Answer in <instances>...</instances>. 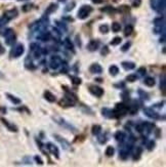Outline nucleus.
<instances>
[{"label": "nucleus", "mask_w": 166, "mask_h": 167, "mask_svg": "<svg viewBox=\"0 0 166 167\" xmlns=\"http://www.w3.org/2000/svg\"><path fill=\"white\" fill-rule=\"evenodd\" d=\"M114 87H116V88H124V87H125V83L122 82V83L114 84Z\"/></svg>", "instance_id": "55"}, {"label": "nucleus", "mask_w": 166, "mask_h": 167, "mask_svg": "<svg viewBox=\"0 0 166 167\" xmlns=\"http://www.w3.org/2000/svg\"><path fill=\"white\" fill-rule=\"evenodd\" d=\"M121 66H122V68L124 69V70H126V71H130V70H133L134 68H135V64L133 63V62H122L121 63Z\"/></svg>", "instance_id": "21"}, {"label": "nucleus", "mask_w": 166, "mask_h": 167, "mask_svg": "<svg viewBox=\"0 0 166 167\" xmlns=\"http://www.w3.org/2000/svg\"><path fill=\"white\" fill-rule=\"evenodd\" d=\"M0 121L2 122V124H3L4 126H6V128H7L9 131H11V132H18V126H17V125H14V124H12V123H10V122L6 120L5 118L1 117V118H0Z\"/></svg>", "instance_id": "10"}, {"label": "nucleus", "mask_w": 166, "mask_h": 167, "mask_svg": "<svg viewBox=\"0 0 166 167\" xmlns=\"http://www.w3.org/2000/svg\"><path fill=\"white\" fill-rule=\"evenodd\" d=\"M55 119V121L57 123V124H60V125H62V126H64V127H66V128H69V129H73V131H75V128H74L73 126L71 125V124H69L68 122H66V121L64 120V119H62V118H57V117H55V118H53Z\"/></svg>", "instance_id": "16"}, {"label": "nucleus", "mask_w": 166, "mask_h": 167, "mask_svg": "<svg viewBox=\"0 0 166 167\" xmlns=\"http://www.w3.org/2000/svg\"><path fill=\"white\" fill-rule=\"evenodd\" d=\"M56 8H57V5H56V4H55V3H51V4H49V6L46 8L45 12H44V16H45V17H47L48 14H50V13H52L53 11H55V10H56Z\"/></svg>", "instance_id": "26"}, {"label": "nucleus", "mask_w": 166, "mask_h": 167, "mask_svg": "<svg viewBox=\"0 0 166 167\" xmlns=\"http://www.w3.org/2000/svg\"><path fill=\"white\" fill-rule=\"evenodd\" d=\"M138 73L139 76H145L146 73H147V70H146V68H145V67H140V68H138Z\"/></svg>", "instance_id": "47"}, {"label": "nucleus", "mask_w": 166, "mask_h": 167, "mask_svg": "<svg viewBox=\"0 0 166 167\" xmlns=\"http://www.w3.org/2000/svg\"><path fill=\"white\" fill-rule=\"evenodd\" d=\"M105 154H106V156H107V157H109V158L113 157V156H114V154H115V149H114V147H112V146L107 147Z\"/></svg>", "instance_id": "31"}, {"label": "nucleus", "mask_w": 166, "mask_h": 167, "mask_svg": "<svg viewBox=\"0 0 166 167\" xmlns=\"http://www.w3.org/2000/svg\"><path fill=\"white\" fill-rule=\"evenodd\" d=\"M45 148L48 150V152L51 154V155H53L56 159H60V151H58V148L53 145L52 143H47L45 145Z\"/></svg>", "instance_id": "9"}, {"label": "nucleus", "mask_w": 166, "mask_h": 167, "mask_svg": "<svg viewBox=\"0 0 166 167\" xmlns=\"http://www.w3.org/2000/svg\"><path fill=\"white\" fill-rule=\"evenodd\" d=\"M136 80H138V76L134 74H130L126 77V81H128L130 83H133V82H135Z\"/></svg>", "instance_id": "40"}, {"label": "nucleus", "mask_w": 166, "mask_h": 167, "mask_svg": "<svg viewBox=\"0 0 166 167\" xmlns=\"http://www.w3.org/2000/svg\"><path fill=\"white\" fill-rule=\"evenodd\" d=\"M130 46H131V42H130V41H127L123 46L121 47V51H123V52L127 51L129 48H130Z\"/></svg>", "instance_id": "46"}, {"label": "nucleus", "mask_w": 166, "mask_h": 167, "mask_svg": "<svg viewBox=\"0 0 166 167\" xmlns=\"http://www.w3.org/2000/svg\"><path fill=\"white\" fill-rule=\"evenodd\" d=\"M70 78H71V81H72V83L74 85H80V84L82 83V80H81V78H79V77H77V76H70Z\"/></svg>", "instance_id": "35"}, {"label": "nucleus", "mask_w": 166, "mask_h": 167, "mask_svg": "<svg viewBox=\"0 0 166 167\" xmlns=\"http://www.w3.org/2000/svg\"><path fill=\"white\" fill-rule=\"evenodd\" d=\"M122 99H123V101H129V93H128V91H125V92L122 93Z\"/></svg>", "instance_id": "51"}, {"label": "nucleus", "mask_w": 166, "mask_h": 167, "mask_svg": "<svg viewBox=\"0 0 166 167\" xmlns=\"http://www.w3.org/2000/svg\"><path fill=\"white\" fill-rule=\"evenodd\" d=\"M160 89L162 90L163 95H165V89H166V79H165V74L163 73L162 77H161V81H160Z\"/></svg>", "instance_id": "28"}, {"label": "nucleus", "mask_w": 166, "mask_h": 167, "mask_svg": "<svg viewBox=\"0 0 166 167\" xmlns=\"http://www.w3.org/2000/svg\"><path fill=\"white\" fill-rule=\"evenodd\" d=\"M34 160L36 161V163H37V164H39V165H43V164H44L43 160L40 158V156H37V155H36V156L34 157Z\"/></svg>", "instance_id": "49"}, {"label": "nucleus", "mask_w": 166, "mask_h": 167, "mask_svg": "<svg viewBox=\"0 0 166 167\" xmlns=\"http://www.w3.org/2000/svg\"><path fill=\"white\" fill-rule=\"evenodd\" d=\"M101 11H104V12H108V13H113V12H115L116 9L114 8V7H112V6H106V7H104V8H101Z\"/></svg>", "instance_id": "44"}, {"label": "nucleus", "mask_w": 166, "mask_h": 167, "mask_svg": "<svg viewBox=\"0 0 166 167\" xmlns=\"http://www.w3.org/2000/svg\"><path fill=\"white\" fill-rule=\"evenodd\" d=\"M144 114L149 117V118H151V119H153V120H160L161 119V116L155 112L152 108H144Z\"/></svg>", "instance_id": "8"}, {"label": "nucleus", "mask_w": 166, "mask_h": 167, "mask_svg": "<svg viewBox=\"0 0 166 167\" xmlns=\"http://www.w3.org/2000/svg\"><path fill=\"white\" fill-rule=\"evenodd\" d=\"M138 93L141 100H144V101H148V100H149V94H148L146 91H144L143 89H138Z\"/></svg>", "instance_id": "34"}, {"label": "nucleus", "mask_w": 166, "mask_h": 167, "mask_svg": "<svg viewBox=\"0 0 166 167\" xmlns=\"http://www.w3.org/2000/svg\"><path fill=\"white\" fill-rule=\"evenodd\" d=\"M58 1H60V2H65L66 0H58Z\"/></svg>", "instance_id": "59"}, {"label": "nucleus", "mask_w": 166, "mask_h": 167, "mask_svg": "<svg viewBox=\"0 0 166 167\" xmlns=\"http://www.w3.org/2000/svg\"><path fill=\"white\" fill-rule=\"evenodd\" d=\"M154 25H155V27H160V26H164V18L162 17H160V18H158V19H154Z\"/></svg>", "instance_id": "37"}, {"label": "nucleus", "mask_w": 166, "mask_h": 167, "mask_svg": "<svg viewBox=\"0 0 166 167\" xmlns=\"http://www.w3.org/2000/svg\"><path fill=\"white\" fill-rule=\"evenodd\" d=\"M74 6H75V2H74V1H72V3H70V4H68V5H67L66 10H67V11H69V10H72L74 8Z\"/></svg>", "instance_id": "52"}, {"label": "nucleus", "mask_w": 166, "mask_h": 167, "mask_svg": "<svg viewBox=\"0 0 166 167\" xmlns=\"http://www.w3.org/2000/svg\"><path fill=\"white\" fill-rule=\"evenodd\" d=\"M92 7L90 5H82L80 7V9L78 10V13H77V17L79 19H87V17L91 13Z\"/></svg>", "instance_id": "4"}, {"label": "nucleus", "mask_w": 166, "mask_h": 167, "mask_svg": "<svg viewBox=\"0 0 166 167\" xmlns=\"http://www.w3.org/2000/svg\"><path fill=\"white\" fill-rule=\"evenodd\" d=\"M87 87H88V90H89V92L91 93L92 95H94V96H96V97H101L102 95H104V89L100 87V86H97V85H95V84H88L87 85Z\"/></svg>", "instance_id": "6"}, {"label": "nucleus", "mask_w": 166, "mask_h": 167, "mask_svg": "<svg viewBox=\"0 0 166 167\" xmlns=\"http://www.w3.org/2000/svg\"><path fill=\"white\" fill-rule=\"evenodd\" d=\"M109 73H110L111 76H117L118 75V73H119V68L117 67L116 65H112L109 68Z\"/></svg>", "instance_id": "29"}, {"label": "nucleus", "mask_w": 166, "mask_h": 167, "mask_svg": "<svg viewBox=\"0 0 166 167\" xmlns=\"http://www.w3.org/2000/svg\"><path fill=\"white\" fill-rule=\"evenodd\" d=\"M113 112H114L115 119H120L128 113V106L125 102H117L115 105V108H114Z\"/></svg>", "instance_id": "1"}, {"label": "nucleus", "mask_w": 166, "mask_h": 167, "mask_svg": "<svg viewBox=\"0 0 166 167\" xmlns=\"http://www.w3.org/2000/svg\"><path fill=\"white\" fill-rule=\"evenodd\" d=\"M97 136V141L101 144V145H104V144H106L107 141H108V136H107V133H104V134H99V135H96Z\"/></svg>", "instance_id": "30"}, {"label": "nucleus", "mask_w": 166, "mask_h": 167, "mask_svg": "<svg viewBox=\"0 0 166 167\" xmlns=\"http://www.w3.org/2000/svg\"><path fill=\"white\" fill-rule=\"evenodd\" d=\"M18 10H17V8H12V9L5 11V12H4V14H3V17H5V18L8 19V21H10V19L17 18V17H18Z\"/></svg>", "instance_id": "12"}, {"label": "nucleus", "mask_w": 166, "mask_h": 167, "mask_svg": "<svg viewBox=\"0 0 166 167\" xmlns=\"http://www.w3.org/2000/svg\"><path fill=\"white\" fill-rule=\"evenodd\" d=\"M32 8V4H26L23 6V11H28Z\"/></svg>", "instance_id": "54"}, {"label": "nucleus", "mask_w": 166, "mask_h": 167, "mask_svg": "<svg viewBox=\"0 0 166 167\" xmlns=\"http://www.w3.org/2000/svg\"><path fill=\"white\" fill-rule=\"evenodd\" d=\"M144 84L147 85L148 87H153L156 84V82H155V79L153 77H146L144 79Z\"/></svg>", "instance_id": "24"}, {"label": "nucleus", "mask_w": 166, "mask_h": 167, "mask_svg": "<svg viewBox=\"0 0 166 167\" xmlns=\"http://www.w3.org/2000/svg\"><path fill=\"white\" fill-rule=\"evenodd\" d=\"M77 101H78L77 96H73V95H71V94H67V93H66V95L58 102V106L62 107V108L74 107Z\"/></svg>", "instance_id": "2"}, {"label": "nucleus", "mask_w": 166, "mask_h": 167, "mask_svg": "<svg viewBox=\"0 0 166 167\" xmlns=\"http://www.w3.org/2000/svg\"><path fill=\"white\" fill-rule=\"evenodd\" d=\"M5 95L7 96V99H8L10 102H12L13 105H19L21 102H22V101L18 99V97H17V96H14V95H12V94H10V93H5Z\"/></svg>", "instance_id": "23"}, {"label": "nucleus", "mask_w": 166, "mask_h": 167, "mask_svg": "<svg viewBox=\"0 0 166 167\" xmlns=\"http://www.w3.org/2000/svg\"><path fill=\"white\" fill-rule=\"evenodd\" d=\"M99 30H100V32L102 33V34H107V33L109 32V27H108L107 25H101V26H100Z\"/></svg>", "instance_id": "45"}, {"label": "nucleus", "mask_w": 166, "mask_h": 167, "mask_svg": "<svg viewBox=\"0 0 166 167\" xmlns=\"http://www.w3.org/2000/svg\"><path fill=\"white\" fill-rule=\"evenodd\" d=\"M4 35V38H5V43L7 45H13L17 41V35L14 33V31L12 29H7L5 31V33L3 34Z\"/></svg>", "instance_id": "3"}, {"label": "nucleus", "mask_w": 166, "mask_h": 167, "mask_svg": "<svg viewBox=\"0 0 166 167\" xmlns=\"http://www.w3.org/2000/svg\"><path fill=\"white\" fill-rule=\"evenodd\" d=\"M85 139V135L84 134H80L78 136H76V139H74V143H78V141H83Z\"/></svg>", "instance_id": "48"}, {"label": "nucleus", "mask_w": 166, "mask_h": 167, "mask_svg": "<svg viewBox=\"0 0 166 167\" xmlns=\"http://www.w3.org/2000/svg\"><path fill=\"white\" fill-rule=\"evenodd\" d=\"M101 114L104 117L108 118V119H115V116H114V112L112 109L109 108H102L101 109Z\"/></svg>", "instance_id": "15"}, {"label": "nucleus", "mask_w": 166, "mask_h": 167, "mask_svg": "<svg viewBox=\"0 0 166 167\" xmlns=\"http://www.w3.org/2000/svg\"><path fill=\"white\" fill-rule=\"evenodd\" d=\"M76 42H77V45L78 46H81V41H80V38H78V37H76Z\"/></svg>", "instance_id": "56"}, {"label": "nucleus", "mask_w": 166, "mask_h": 167, "mask_svg": "<svg viewBox=\"0 0 166 167\" xmlns=\"http://www.w3.org/2000/svg\"><path fill=\"white\" fill-rule=\"evenodd\" d=\"M55 137V139L63 146V148L65 149V150H70L71 149V147H70V144H69V141L68 140H66V139H64V137H62V136H60V135H57V134H55L53 135Z\"/></svg>", "instance_id": "13"}, {"label": "nucleus", "mask_w": 166, "mask_h": 167, "mask_svg": "<svg viewBox=\"0 0 166 167\" xmlns=\"http://www.w3.org/2000/svg\"><path fill=\"white\" fill-rule=\"evenodd\" d=\"M110 53V49H109V47L107 46V45H105V46H102V48L101 49V55L102 56H108Z\"/></svg>", "instance_id": "43"}, {"label": "nucleus", "mask_w": 166, "mask_h": 167, "mask_svg": "<svg viewBox=\"0 0 166 167\" xmlns=\"http://www.w3.org/2000/svg\"><path fill=\"white\" fill-rule=\"evenodd\" d=\"M129 10H130V7L127 6V5H121L118 8V11L121 12V13H128Z\"/></svg>", "instance_id": "39"}, {"label": "nucleus", "mask_w": 166, "mask_h": 167, "mask_svg": "<svg viewBox=\"0 0 166 167\" xmlns=\"http://www.w3.org/2000/svg\"><path fill=\"white\" fill-rule=\"evenodd\" d=\"M155 146H156V143L155 140H150L147 144V149L149 152H152L154 149H155Z\"/></svg>", "instance_id": "41"}, {"label": "nucleus", "mask_w": 166, "mask_h": 167, "mask_svg": "<svg viewBox=\"0 0 166 167\" xmlns=\"http://www.w3.org/2000/svg\"><path fill=\"white\" fill-rule=\"evenodd\" d=\"M25 67H26V69L31 70V71L36 69V66H34V64H33V60H32V57H31L30 55H29V56L26 57V60H25Z\"/></svg>", "instance_id": "17"}, {"label": "nucleus", "mask_w": 166, "mask_h": 167, "mask_svg": "<svg viewBox=\"0 0 166 167\" xmlns=\"http://www.w3.org/2000/svg\"><path fill=\"white\" fill-rule=\"evenodd\" d=\"M138 111V105H131V106H129L128 107V113L130 115H135Z\"/></svg>", "instance_id": "32"}, {"label": "nucleus", "mask_w": 166, "mask_h": 167, "mask_svg": "<svg viewBox=\"0 0 166 167\" xmlns=\"http://www.w3.org/2000/svg\"><path fill=\"white\" fill-rule=\"evenodd\" d=\"M64 46L65 48H67L68 50H71L73 53H75V49H74V44L73 42L71 41L70 38H66L64 40Z\"/></svg>", "instance_id": "20"}, {"label": "nucleus", "mask_w": 166, "mask_h": 167, "mask_svg": "<svg viewBox=\"0 0 166 167\" xmlns=\"http://www.w3.org/2000/svg\"><path fill=\"white\" fill-rule=\"evenodd\" d=\"M141 4V0H133L132 1V7H139Z\"/></svg>", "instance_id": "50"}, {"label": "nucleus", "mask_w": 166, "mask_h": 167, "mask_svg": "<svg viewBox=\"0 0 166 167\" xmlns=\"http://www.w3.org/2000/svg\"><path fill=\"white\" fill-rule=\"evenodd\" d=\"M101 132V125H99V124H94V125H92V127H91L92 135L96 136V135H99Z\"/></svg>", "instance_id": "25"}, {"label": "nucleus", "mask_w": 166, "mask_h": 167, "mask_svg": "<svg viewBox=\"0 0 166 167\" xmlns=\"http://www.w3.org/2000/svg\"><path fill=\"white\" fill-rule=\"evenodd\" d=\"M120 30H121V25H120L119 23H117V22L112 23V31L114 33H118Z\"/></svg>", "instance_id": "36"}, {"label": "nucleus", "mask_w": 166, "mask_h": 167, "mask_svg": "<svg viewBox=\"0 0 166 167\" xmlns=\"http://www.w3.org/2000/svg\"><path fill=\"white\" fill-rule=\"evenodd\" d=\"M44 99L49 102H55V101H56L55 95L52 92H50L49 90H45V91H44Z\"/></svg>", "instance_id": "22"}, {"label": "nucleus", "mask_w": 166, "mask_h": 167, "mask_svg": "<svg viewBox=\"0 0 166 167\" xmlns=\"http://www.w3.org/2000/svg\"><path fill=\"white\" fill-rule=\"evenodd\" d=\"M62 63H63V60H62L61 56H52L51 58H50V61H49V68L52 69V70H56V69H58L61 67Z\"/></svg>", "instance_id": "7"}, {"label": "nucleus", "mask_w": 166, "mask_h": 167, "mask_svg": "<svg viewBox=\"0 0 166 167\" xmlns=\"http://www.w3.org/2000/svg\"><path fill=\"white\" fill-rule=\"evenodd\" d=\"M132 32H133V27L131 25H127L124 29V36H126V37L130 36L132 34Z\"/></svg>", "instance_id": "33"}, {"label": "nucleus", "mask_w": 166, "mask_h": 167, "mask_svg": "<svg viewBox=\"0 0 166 167\" xmlns=\"http://www.w3.org/2000/svg\"><path fill=\"white\" fill-rule=\"evenodd\" d=\"M25 52V46L22 43H18L16 46H13L10 50V57L12 58H18Z\"/></svg>", "instance_id": "5"}, {"label": "nucleus", "mask_w": 166, "mask_h": 167, "mask_svg": "<svg viewBox=\"0 0 166 167\" xmlns=\"http://www.w3.org/2000/svg\"><path fill=\"white\" fill-rule=\"evenodd\" d=\"M100 46V41L99 40H90L89 43L87 44V49L89 51H96Z\"/></svg>", "instance_id": "14"}, {"label": "nucleus", "mask_w": 166, "mask_h": 167, "mask_svg": "<svg viewBox=\"0 0 166 167\" xmlns=\"http://www.w3.org/2000/svg\"><path fill=\"white\" fill-rule=\"evenodd\" d=\"M50 38H51V34H50L49 32H45V31H42V32H41V35L39 36V39L42 40L43 42L48 41Z\"/></svg>", "instance_id": "27"}, {"label": "nucleus", "mask_w": 166, "mask_h": 167, "mask_svg": "<svg viewBox=\"0 0 166 167\" xmlns=\"http://www.w3.org/2000/svg\"><path fill=\"white\" fill-rule=\"evenodd\" d=\"M89 72L91 74H101L102 73V68L100 64L97 63H94L89 67Z\"/></svg>", "instance_id": "11"}, {"label": "nucleus", "mask_w": 166, "mask_h": 167, "mask_svg": "<svg viewBox=\"0 0 166 167\" xmlns=\"http://www.w3.org/2000/svg\"><path fill=\"white\" fill-rule=\"evenodd\" d=\"M141 154H143V148L141 147H136L134 152H133V156H132V160L133 161H138L141 157Z\"/></svg>", "instance_id": "19"}, {"label": "nucleus", "mask_w": 166, "mask_h": 167, "mask_svg": "<svg viewBox=\"0 0 166 167\" xmlns=\"http://www.w3.org/2000/svg\"><path fill=\"white\" fill-rule=\"evenodd\" d=\"M92 2L95 3V4H99V3H101V2H102V0H92Z\"/></svg>", "instance_id": "58"}, {"label": "nucleus", "mask_w": 166, "mask_h": 167, "mask_svg": "<svg viewBox=\"0 0 166 167\" xmlns=\"http://www.w3.org/2000/svg\"><path fill=\"white\" fill-rule=\"evenodd\" d=\"M121 41H122V38L121 37H115L113 38V40L110 42L111 45H113V46H115V45H118L121 43Z\"/></svg>", "instance_id": "42"}, {"label": "nucleus", "mask_w": 166, "mask_h": 167, "mask_svg": "<svg viewBox=\"0 0 166 167\" xmlns=\"http://www.w3.org/2000/svg\"><path fill=\"white\" fill-rule=\"evenodd\" d=\"M7 22H8V19H6L5 17H2V18L0 19V26H2V25H5Z\"/></svg>", "instance_id": "53"}, {"label": "nucleus", "mask_w": 166, "mask_h": 167, "mask_svg": "<svg viewBox=\"0 0 166 167\" xmlns=\"http://www.w3.org/2000/svg\"><path fill=\"white\" fill-rule=\"evenodd\" d=\"M95 81H97L99 83H102V82H104V79H101V78H95Z\"/></svg>", "instance_id": "57"}, {"label": "nucleus", "mask_w": 166, "mask_h": 167, "mask_svg": "<svg viewBox=\"0 0 166 167\" xmlns=\"http://www.w3.org/2000/svg\"><path fill=\"white\" fill-rule=\"evenodd\" d=\"M61 67H62V69H61V73L62 74H67L68 72H69V66H68V64L67 63H62V65H61Z\"/></svg>", "instance_id": "38"}, {"label": "nucleus", "mask_w": 166, "mask_h": 167, "mask_svg": "<svg viewBox=\"0 0 166 167\" xmlns=\"http://www.w3.org/2000/svg\"><path fill=\"white\" fill-rule=\"evenodd\" d=\"M114 137H115V139H116L117 141H119L120 144H121V143L125 141V139H126V134H125V132H123V131H121V130H118V131L115 133Z\"/></svg>", "instance_id": "18"}]
</instances>
